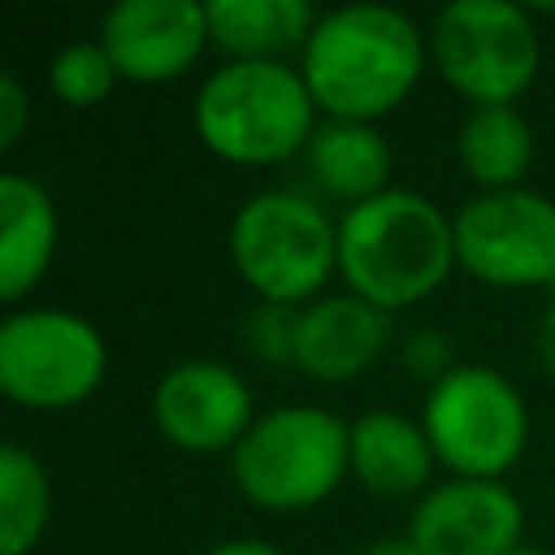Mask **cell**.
Instances as JSON below:
<instances>
[{
  "label": "cell",
  "instance_id": "obj_4",
  "mask_svg": "<svg viewBox=\"0 0 555 555\" xmlns=\"http://www.w3.org/2000/svg\"><path fill=\"white\" fill-rule=\"evenodd\" d=\"M238 282L278 308H308L338 278V221L321 199L286 186L247 195L225 230Z\"/></svg>",
  "mask_w": 555,
  "mask_h": 555
},
{
  "label": "cell",
  "instance_id": "obj_23",
  "mask_svg": "<svg viewBox=\"0 0 555 555\" xmlns=\"http://www.w3.org/2000/svg\"><path fill=\"white\" fill-rule=\"evenodd\" d=\"M26 121H30V95L13 74H4L0 78V147L4 152L17 147V139L26 134Z\"/></svg>",
  "mask_w": 555,
  "mask_h": 555
},
{
  "label": "cell",
  "instance_id": "obj_25",
  "mask_svg": "<svg viewBox=\"0 0 555 555\" xmlns=\"http://www.w3.org/2000/svg\"><path fill=\"white\" fill-rule=\"evenodd\" d=\"M204 555H291V551H282V546L269 542V538H225V542L208 546Z\"/></svg>",
  "mask_w": 555,
  "mask_h": 555
},
{
  "label": "cell",
  "instance_id": "obj_2",
  "mask_svg": "<svg viewBox=\"0 0 555 555\" xmlns=\"http://www.w3.org/2000/svg\"><path fill=\"white\" fill-rule=\"evenodd\" d=\"M460 269L451 212L429 195L390 186L338 217V278L343 291L403 312L425 304Z\"/></svg>",
  "mask_w": 555,
  "mask_h": 555
},
{
  "label": "cell",
  "instance_id": "obj_12",
  "mask_svg": "<svg viewBox=\"0 0 555 555\" xmlns=\"http://www.w3.org/2000/svg\"><path fill=\"white\" fill-rule=\"evenodd\" d=\"M520 533L525 503L503 481L447 477L408 516V538L425 555H507L520 546Z\"/></svg>",
  "mask_w": 555,
  "mask_h": 555
},
{
  "label": "cell",
  "instance_id": "obj_26",
  "mask_svg": "<svg viewBox=\"0 0 555 555\" xmlns=\"http://www.w3.org/2000/svg\"><path fill=\"white\" fill-rule=\"evenodd\" d=\"M360 555H425L408 533H390V538H373Z\"/></svg>",
  "mask_w": 555,
  "mask_h": 555
},
{
  "label": "cell",
  "instance_id": "obj_24",
  "mask_svg": "<svg viewBox=\"0 0 555 555\" xmlns=\"http://www.w3.org/2000/svg\"><path fill=\"white\" fill-rule=\"evenodd\" d=\"M538 364L555 382V291H551V299H546V308L538 317Z\"/></svg>",
  "mask_w": 555,
  "mask_h": 555
},
{
  "label": "cell",
  "instance_id": "obj_7",
  "mask_svg": "<svg viewBox=\"0 0 555 555\" xmlns=\"http://www.w3.org/2000/svg\"><path fill=\"white\" fill-rule=\"evenodd\" d=\"M429 65L473 108L516 104L538 78L542 35L520 4L455 0L429 26Z\"/></svg>",
  "mask_w": 555,
  "mask_h": 555
},
{
  "label": "cell",
  "instance_id": "obj_18",
  "mask_svg": "<svg viewBox=\"0 0 555 555\" xmlns=\"http://www.w3.org/2000/svg\"><path fill=\"white\" fill-rule=\"evenodd\" d=\"M533 126L516 104L468 108L455 134V156L477 191H512L525 186L533 165Z\"/></svg>",
  "mask_w": 555,
  "mask_h": 555
},
{
  "label": "cell",
  "instance_id": "obj_3",
  "mask_svg": "<svg viewBox=\"0 0 555 555\" xmlns=\"http://www.w3.org/2000/svg\"><path fill=\"white\" fill-rule=\"evenodd\" d=\"M195 139L225 165H282L304 156L321 108L291 61H221L191 104Z\"/></svg>",
  "mask_w": 555,
  "mask_h": 555
},
{
  "label": "cell",
  "instance_id": "obj_27",
  "mask_svg": "<svg viewBox=\"0 0 555 555\" xmlns=\"http://www.w3.org/2000/svg\"><path fill=\"white\" fill-rule=\"evenodd\" d=\"M507 555H546V551H538V546H525V542H520V546H516V551H507Z\"/></svg>",
  "mask_w": 555,
  "mask_h": 555
},
{
  "label": "cell",
  "instance_id": "obj_16",
  "mask_svg": "<svg viewBox=\"0 0 555 555\" xmlns=\"http://www.w3.org/2000/svg\"><path fill=\"white\" fill-rule=\"evenodd\" d=\"M304 165H308L312 186L343 208H356L390 191V173H395L390 143L377 126L334 121V117H321V126L312 130L304 147Z\"/></svg>",
  "mask_w": 555,
  "mask_h": 555
},
{
  "label": "cell",
  "instance_id": "obj_14",
  "mask_svg": "<svg viewBox=\"0 0 555 555\" xmlns=\"http://www.w3.org/2000/svg\"><path fill=\"white\" fill-rule=\"evenodd\" d=\"M347 460H351L356 486L377 499H408V494L421 499L438 464L421 416H408L395 408H369L351 421Z\"/></svg>",
  "mask_w": 555,
  "mask_h": 555
},
{
  "label": "cell",
  "instance_id": "obj_1",
  "mask_svg": "<svg viewBox=\"0 0 555 555\" xmlns=\"http://www.w3.org/2000/svg\"><path fill=\"white\" fill-rule=\"evenodd\" d=\"M429 65V35L395 4H343L317 17L299 74L334 121L377 126L421 82Z\"/></svg>",
  "mask_w": 555,
  "mask_h": 555
},
{
  "label": "cell",
  "instance_id": "obj_22",
  "mask_svg": "<svg viewBox=\"0 0 555 555\" xmlns=\"http://www.w3.org/2000/svg\"><path fill=\"white\" fill-rule=\"evenodd\" d=\"M295 317H299V308L256 304V312L243 325V338H247L251 356H260L264 364H291V356H295Z\"/></svg>",
  "mask_w": 555,
  "mask_h": 555
},
{
  "label": "cell",
  "instance_id": "obj_21",
  "mask_svg": "<svg viewBox=\"0 0 555 555\" xmlns=\"http://www.w3.org/2000/svg\"><path fill=\"white\" fill-rule=\"evenodd\" d=\"M399 364H403L408 377L425 382V390H429L447 373L460 369L455 364V338L447 330H438V325H416V330H408L399 338Z\"/></svg>",
  "mask_w": 555,
  "mask_h": 555
},
{
  "label": "cell",
  "instance_id": "obj_9",
  "mask_svg": "<svg viewBox=\"0 0 555 555\" xmlns=\"http://www.w3.org/2000/svg\"><path fill=\"white\" fill-rule=\"evenodd\" d=\"M455 260L494 291H555V199L533 186L477 191L455 212Z\"/></svg>",
  "mask_w": 555,
  "mask_h": 555
},
{
  "label": "cell",
  "instance_id": "obj_10",
  "mask_svg": "<svg viewBox=\"0 0 555 555\" xmlns=\"http://www.w3.org/2000/svg\"><path fill=\"white\" fill-rule=\"evenodd\" d=\"M256 416L243 373L225 360H182L152 390L156 434L186 455H230Z\"/></svg>",
  "mask_w": 555,
  "mask_h": 555
},
{
  "label": "cell",
  "instance_id": "obj_20",
  "mask_svg": "<svg viewBox=\"0 0 555 555\" xmlns=\"http://www.w3.org/2000/svg\"><path fill=\"white\" fill-rule=\"evenodd\" d=\"M117 82H121V74H117V65L100 39L65 43L48 61V91L65 108H95L113 95Z\"/></svg>",
  "mask_w": 555,
  "mask_h": 555
},
{
  "label": "cell",
  "instance_id": "obj_8",
  "mask_svg": "<svg viewBox=\"0 0 555 555\" xmlns=\"http://www.w3.org/2000/svg\"><path fill=\"white\" fill-rule=\"evenodd\" d=\"M108 377V343L69 308H17L0 321V390L30 412L87 403Z\"/></svg>",
  "mask_w": 555,
  "mask_h": 555
},
{
  "label": "cell",
  "instance_id": "obj_19",
  "mask_svg": "<svg viewBox=\"0 0 555 555\" xmlns=\"http://www.w3.org/2000/svg\"><path fill=\"white\" fill-rule=\"evenodd\" d=\"M52 525V477L43 460L22 447H0V555H30Z\"/></svg>",
  "mask_w": 555,
  "mask_h": 555
},
{
  "label": "cell",
  "instance_id": "obj_11",
  "mask_svg": "<svg viewBox=\"0 0 555 555\" xmlns=\"http://www.w3.org/2000/svg\"><path fill=\"white\" fill-rule=\"evenodd\" d=\"M121 82L160 87L195 69L212 43L208 4L199 0H121L104 13L100 35Z\"/></svg>",
  "mask_w": 555,
  "mask_h": 555
},
{
  "label": "cell",
  "instance_id": "obj_6",
  "mask_svg": "<svg viewBox=\"0 0 555 555\" xmlns=\"http://www.w3.org/2000/svg\"><path fill=\"white\" fill-rule=\"evenodd\" d=\"M421 425L447 477L503 481L529 447V403L490 364H460L425 390Z\"/></svg>",
  "mask_w": 555,
  "mask_h": 555
},
{
  "label": "cell",
  "instance_id": "obj_15",
  "mask_svg": "<svg viewBox=\"0 0 555 555\" xmlns=\"http://www.w3.org/2000/svg\"><path fill=\"white\" fill-rule=\"evenodd\" d=\"M61 217L43 182L26 173L0 178V299L22 304L56 260Z\"/></svg>",
  "mask_w": 555,
  "mask_h": 555
},
{
  "label": "cell",
  "instance_id": "obj_17",
  "mask_svg": "<svg viewBox=\"0 0 555 555\" xmlns=\"http://www.w3.org/2000/svg\"><path fill=\"white\" fill-rule=\"evenodd\" d=\"M317 17L308 0H208L212 48L225 61H286L304 52Z\"/></svg>",
  "mask_w": 555,
  "mask_h": 555
},
{
  "label": "cell",
  "instance_id": "obj_13",
  "mask_svg": "<svg viewBox=\"0 0 555 555\" xmlns=\"http://www.w3.org/2000/svg\"><path fill=\"white\" fill-rule=\"evenodd\" d=\"M395 347V317L351 291H325L295 317L291 369L321 386H343L369 373Z\"/></svg>",
  "mask_w": 555,
  "mask_h": 555
},
{
  "label": "cell",
  "instance_id": "obj_5",
  "mask_svg": "<svg viewBox=\"0 0 555 555\" xmlns=\"http://www.w3.org/2000/svg\"><path fill=\"white\" fill-rule=\"evenodd\" d=\"M347 434L351 425L321 403H278L230 451V477L260 512H308L351 477Z\"/></svg>",
  "mask_w": 555,
  "mask_h": 555
}]
</instances>
